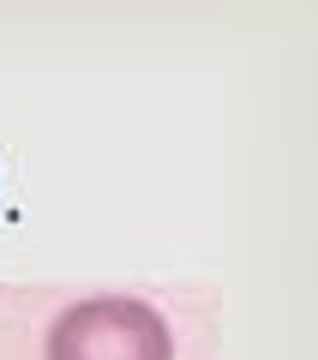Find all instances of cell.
I'll return each instance as SVG.
<instances>
[{
	"label": "cell",
	"mask_w": 318,
	"mask_h": 360,
	"mask_svg": "<svg viewBox=\"0 0 318 360\" xmlns=\"http://www.w3.org/2000/svg\"><path fill=\"white\" fill-rule=\"evenodd\" d=\"M42 360H174V330L139 295H84L54 312Z\"/></svg>",
	"instance_id": "1"
}]
</instances>
